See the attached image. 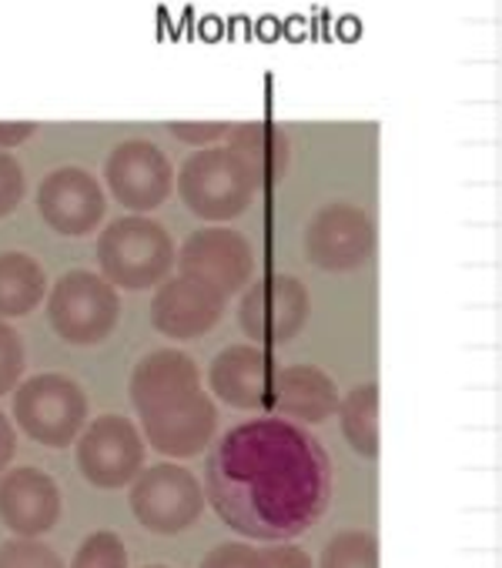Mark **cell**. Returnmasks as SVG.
Wrapping results in <instances>:
<instances>
[{"instance_id": "obj_1", "label": "cell", "mask_w": 502, "mask_h": 568, "mask_svg": "<svg viewBox=\"0 0 502 568\" xmlns=\"http://www.w3.org/2000/svg\"><path fill=\"white\" fill-rule=\"evenodd\" d=\"M214 511L259 541L309 531L332 501V462L319 438L285 418H255L221 435L204 468Z\"/></svg>"}, {"instance_id": "obj_2", "label": "cell", "mask_w": 502, "mask_h": 568, "mask_svg": "<svg viewBox=\"0 0 502 568\" xmlns=\"http://www.w3.org/2000/svg\"><path fill=\"white\" fill-rule=\"evenodd\" d=\"M98 261L104 281L114 284V288H128V292L154 288L174 267V241L164 231V224L144 214H128L101 231Z\"/></svg>"}, {"instance_id": "obj_3", "label": "cell", "mask_w": 502, "mask_h": 568, "mask_svg": "<svg viewBox=\"0 0 502 568\" xmlns=\"http://www.w3.org/2000/svg\"><path fill=\"white\" fill-rule=\"evenodd\" d=\"M178 191L198 217L231 221L251 204V197L262 187L255 174H251V168L228 144H218V148L208 144L181 164Z\"/></svg>"}, {"instance_id": "obj_4", "label": "cell", "mask_w": 502, "mask_h": 568, "mask_svg": "<svg viewBox=\"0 0 502 568\" xmlns=\"http://www.w3.org/2000/svg\"><path fill=\"white\" fill-rule=\"evenodd\" d=\"M48 318L68 345H101L121 318L118 288L94 271H68L51 288Z\"/></svg>"}, {"instance_id": "obj_5", "label": "cell", "mask_w": 502, "mask_h": 568, "mask_svg": "<svg viewBox=\"0 0 502 568\" xmlns=\"http://www.w3.org/2000/svg\"><path fill=\"white\" fill-rule=\"evenodd\" d=\"M14 418L38 445L64 448L88 425V395L68 375L44 372L14 392Z\"/></svg>"}, {"instance_id": "obj_6", "label": "cell", "mask_w": 502, "mask_h": 568, "mask_svg": "<svg viewBox=\"0 0 502 568\" xmlns=\"http://www.w3.org/2000/svg\"><path fill=\"white\" fill-rule=\"evenodd\" d=\"M131 511L154 535H178L201 518L204 491L201 481L171 462L141 468L131 481Z\"/></svg>"}, {"instance_id": "obj_7", "label": "cell", "mask_w": 502, "mask_h": 568, "mask_svg": "<svg viewBox=\"0 0 502 568\" xmlns=\"http://www.w3.org/2000/svg\"><path fill=\"white\" fill-rule=\"evenodd\" d=\"M309 292L295 274H265L241 295L238 318L248 338L269 348L289 345L309 325Z\"/></svg>"}, {"instance_id": "obj_8", "label": "cell", "mask_w": 502, "mask_h": 568, "mask_svg": "<svg viewBox=\"0 0 502 568\" xmlns=\"http://www.w3.org/2000/svg\"><path fill=\"white\" fill-rule=\"evenodd\" d=\"M78 468L98 488H124L144 468V442L131 418L101 415L78 438Z\"/></svg>"}, {"instance_id": "obj_9", "label": "cell", "mask_w": 502, "mask_h": 568, "mask_svg": "<svg viewBox=\"0 0 502 568\" xmlns=\"http://www.w3.org/2000/svg\"><path fill=\"white\" fill-rule=\"evenodd\" d=\"M174 264H178V274L198 277L228 298L241 292L251 271H255V251H251L244 234L211 224V227L194 231L181 244V251L174 254Z\"/></svg>"}, {"instance_id": "obj_10", "label": "cell", "mask_w": 502, "mask_h": 568, "mask_svg": "<svg viewBox=\"0 0 502 568\" xmlns=\"http://www.w3.org/2000/svg\"><path fill=\"white\" fill-rule=\"evenodd\" d=\"M309 261L322 271H352L365 264L375 251V224L365 207L335 201L315 211L305 227Z\"/></svg>"}, {"instance_id": "obj_11", "label": "cell", "mask_w": 502, "mask_h": 568, "mask_svg": "<svg viewBox=\"0 0 502 568\" xmlns=\"http://www.w3.org/2000/svg\"><path fill=\"white\" fill-rule=\"evenodd\" d=\"M104 178H108L114 201L131 211H151V207L164 204L171 194V184H174L168 154L158 144L141 141V138L121 141L108 154Z\"/></svg>"}, {"instance_id": "obj_12", "label": "cell", "mask_w": 502, "mask_h": 568, "mask_svg": "<svg viewBox=\"0 0 502 568\" xmlns=\"http://www.w3.org/2000/svg\"><path fill=\"white\" fill-rule=\"evenodd\" d=\"M224 305L228 298L214 292L211 284L188 277V274H174L158 284L154 302H151V322L161 335L191 342V338L208 335L221 322Z\"/></svg>"}, {"instance_id": "obj_13", "label": "cell", "mask_w": 502, "mask_h": 568, "mask_svg": "<svg viewBox=\"0 0 502 568\" xmlns=\"http://www.w3.org/2000/svg\"><path fill=\"white\" fill-rule=\"evenodd\" d=\"M141 425H144L148 445H154L161 455L191 458L211 445V438L218 432V412H214V402L201 388H194V392L141 415Z\"/></svg>"}, {"instance_id": "obj_14", "label": "cell", "mask_w": 502, "mask_h": 568, "mask_svg": "<svg viewBox=\"0 0 502 568\" xmlns=\"http://www.w3.org/2000/svg\"><path fill=\"white\" fill-rule=\"evenodd\" d=\"M41 217L64 237H81L94 231L104 217V191L98 178L84 168H58L38 187Z\"/></svg>"}, {"instance_id": "obj_15", "label": "cell", "mask_w": 502, "mask_h": 568, "mask_svg": "<svg viewBox=\"0 0 502 568\" xmlns=\"http://www.w3.org/2000/svg\"><path fill=\"white\" fill-rule=\"evenodd\" d=\"M0 518L21 538H38L51 531L61 518L58 481L31 465L0 475Z\"/></svg>"}, {"instance_id": "obj_16", "label": "cell", "mask_w": 502, "mask_h": 568, "mask_svg": "<svg viewBox=\"0 0 502 568\" xmlns=\"http://www.w3.org/2000/svg\"><path fill=\"white\" fill-rule=\"evenodd\" d=\"M275 358L259 345H228L214 355L208 368L211 392L231 405L259 412L272 405V382H275Z\"/></svg>"}, {"instance_id": "obj_17", "label": "cell", "mask_w": 502, "mask_h": 568, "mask_svg": "<svg viewBox=\"0 0 502 568\" xmlns=\"http://www.w3.org/2000/svg\"><path fill=\"white\" fill-rule=\"evenodd\" d=\"M194 388H201L198 365L191 355L174 352V348L144 355L131 372V402H134L138 415H148Z\"/></svg>"}, {"instance_id": "obj_18", "label": "cell", "mask_w": 502, "mask_h": 568, "mask_svg": "<svg viewBox=\"0 0 502 568\" xmlns=\"http://www.w3.org/2000/svg\"><path fill=\"white\" fill-rule=\"evenodd\" d=\"M335 382L315 365H285L272 382V405L282 418H295L305 425H319L339 408Z\"/></svg>"}, {"instance_id": "obj_19", "label": "cell", "mask_w": 502, "mask_h": 568, "mask_svg": "<svg viewBox=\"0 0 502 568\" xmlns=\"http://www.w3.org/2000/svg\"><path fill=\"white\" fill-rule=\"evenodd\" d=\"M224 141L251 168L259 187H275L285 178L292 148H289V134L279 124H265V121L231 124Z\"/></svg>"}, {"instance_id": "obj_20", "label": "cell", "mask_w": 502, "mask_h": 568, "mask_svg": "<svg viewBox=\"0 0 502 568\" xmlns=\"http://www.w3.org/2000/svg\"><path fill=\"white\" fill-rule=\"evenodd\" d=\"M48 292L44 267L24 251H0V318H21Z\"/></svg>"}, {"instance_id": "obj_21", "label": "cell", "mask_w": 502, "mask_h": 568, "mask_svg": "<svg viewBox=\"0 0 502 568\" xmlns=\"http://www.w3.org/2000/svg\"><path fill=\"white\" fill-rule=\"evenodd\" d=\"M339 422L342 435L352 445L355 455L375 458L379 455V385L365 382L352 388L345 398H339Z\"/></svg>"}, {"instance_id": "obj_22", "label": "cell", "mask_w": 502, "mask_h": 568, "mask_svg": "<svg viewBox=\"0 0 502 568\" xmlns=\"http://www.w3.org/2000/svg\"><path fill=\"white\" fill-rule=\"evenodd\" d=\"M322 568H379L375 535L362 528L339 531L322 551Z\"/></svg>"}, {"instance_id": "obj_23", "label": "cell", "mask_w": 502, "mask_h": 568, "mask_svg": "<svg viewBox=\"0 0 502 568\" xmlns=\"http://www.w3.org/2000/svg\"><path fill=\"white\" fill-rule=\"evenodd\" d=\"M71 568H128V548L114 531H94L74 551Z\"/></svg>"}, {"instance_id": "obj_24", "label": "cell", "mask_w": 502, "mask_h": 568, "mask_svg": "<svg viewBox=\"0 0 502 568\" xmlns=\"http://www.w3.org/2000/svg\"><path fill=\"white\" fill-rule=\"evenodd\" d=\"M0 568H68V565L51 545L18 535L0 545Z\"/></svg>"}, {"instance_id": "obj_25", "label": "cell", "mask_w": 502, "mask_h": 568, "mask_svg": "<svg viewBox=\"0 0 502 568\" xmlns=\"http://www.w3.org/2000/svg\"><path fill=\"white\" fill-rule=\"evenodd\" d=\"M21 372H24V345H21V335L8 325V318H0V395L14 392Z\"/></svg>"}, {"instance_id": "obj_26", "label": "cell", "mask_w": 502, "mask_h": 568, "mask_svg": "<svg viewBox=\"0 0 502 568\" xmlns=\"http://www.w3.org/2000/svg\"><path fill=\"white\" fill-rule=\"evenodd\" d=\"M21 201H24V171L8 151H0V217L18 211Z\"/></svg>"}, {"instance_id": "obj_27", "label": "cell", "mask_w": 502, "mask_h": 568, "mask_svg": "<svg viewBox=\"0 0 502 568\" xmlns=\"http://www.w3.org/2000/svg\"><path fill=\"white\" fill-rule=\"evenodd\" d=\"M259 568H312V558L305 548L292 541H269L265 548H255Z\"/></svg>"}, {"instance_id": "obj_28", "label": "cell", "mask_w": 502, "mask_h": 568, "mask_svg": "<svg viewBox=\"0 0 502 568\" xmlns=\"http://www.w3.org/2000/svg\"><path fill=\"white\" fill-rule=\"evenodd\" d=\"M201 568H259L255 548H248L244 541H221L204 555Z\"/></svg>"}, {"instance_id": "obj_29", "label": "cell", "mask_w": 502, "mask_h": 568, "mask_svg": "<svg viewBox=\"0 0 502 568\" xmlns=\"http://www.w3.org/2000/svg\"><path fill=\"white\" fill-rule=\"evenodd\" d=\"M168 128H171V134H174L178 141H184V144H204V148H208L211 141L224 138L231 124H218V121H208V124H188V121H174V124H168Z\"/></svg>"}, {"instance_id": "obj_30", "label": "cell", "mask_w": 502, "mask_h": 568, "mask_svg": "<svg viewBox=\"0 0 502 568\" xmlns=\"http://www.w3.org/2000/svg\"><path fill=\"white\" fill-rule=\"evenodd\" d=\"M14 452H18V435H14V425H11V418H8L4 412H0V475L8 471V465H11Z\"/></svg>"}, {"instance_id": "obj_31", "label": "cell", "mask_w": 502, "mask_h": 568, "mask_svg": "<svg viewBox=\"0 0 502 568\" xmlns=\"http://www.w3.org/2000/svg\"><path fill=\"white\" fill-rule=\"evenodd\" d=\"M34 131H38V124H31V121H14V124H4V121H0V151L24 144Z\"/></svg>"}, {"instance_id": "obj_32", "label": "cell", "mask_w": 502, "mask_h": 568, "mask_svg": "<svg viewBox=\"0 0 502 568\" xmlns=\"http://www.w3.org/2000/svg\"><path fill=\"white\" fill-rule=\"evenodd\" d=\"M148 568H168V565H148Z\"/></svg>"}]
</instances>
